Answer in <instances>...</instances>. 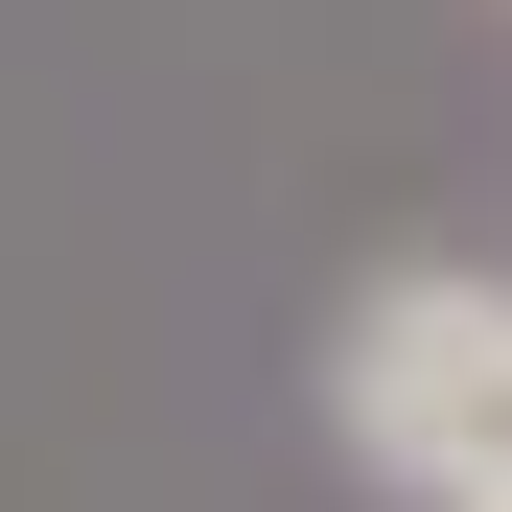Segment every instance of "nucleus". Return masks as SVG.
Segmentation results:
<instances>
[{
  "mask_svg": "<svg viewBox=\"0 0 512 512\" xmlns=\"http://www.w3.org/2000/svg\"><path fill=\"white\" fill-rule=\"evenodd\" d=\"M466 326H489V280H373L350 303V350H326V419H350V466H396L419 489V443H443V373H466Z\"/></svg>",
  "mask_w": 512,
  "mask_h": 512,
  "instance_id": "1",
  "label": "nucleus"
},
{
  "mask_svg": "<svg viewBox=\"0 0 512 512\" xmlns=\"http://www.w3.org/2000/svg\"><path fill=\"white\" fill-rule=\"evenodd\" d=\"M443 489H512V280H489L466 373H443V443H419V512H443Z\"/></svg>",
  "mask_w": 512,
  "mask_h": 512,
  "instance_id": "2",
  "label": "nucleus"
},
{
  "mask_svg": "<svg viewBox=\"0 0 512 512\" xmlns=\"http://www.w3.org/2000/svg\"><path fill=\"white\" fill-rule=\"evenodd\" d=\"M443 512H512V489H443Z\"/></svg>",
  "mask_w": 512,
  "mask_h": 512,
  "instance_id": "3",
  "label": "nucleus"
}]
</instances>
